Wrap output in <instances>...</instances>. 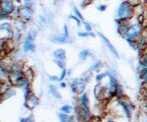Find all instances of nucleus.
<instances>
[{
  "label": "nucleus",
  "instance_id": "nucleus-29",
  "mask_svg": "<svg viewBox=\"0 0 147 122\" xmlns=\"http://www.w3.org/2000/svg\"><path fill=\"white\" fill-rule=\"evenodd\" d=\"M49 78H50L51 81H59V78H57L56 76H50Z\"/></svg>",
  "mask_w": 147,
  "mask_h": 122
},
{
  "label": "nucleus",
  "instance_id": "nucleus-5",
  "mask_svg": "<svg viewBox=\"0 0 147 122\" xmlns=\"http://www.w3.org/2000/svg\"><path fill=\"white\" fill-rule=\"evenodd\" d=\"M85 85H86V81H84L83 78H76L71 83V90H73V92L80 93L85 89Z\"/></svg>",
  "mask_w": 147,
  "mask_h": 122
},
{
  "label": "nucleus",
  "instance_id": "nucleus-13",
  "mask_svg": "<svg viewBox=\"0 0 147 122\" xmlns=\"http://www.w3.org/2000/svg\"><path fill=\"white\" fill-rule=\"evenodd\" d=\"M90 56H91V52H90L88 49H84V50L81 51L80 54H79L80 60H86V59H88V57H90Z\"/></svg>",
  "mask_w": 147,
  "mask_h": 122
},
{
  "label": "nucleus",
  "instance_id": "nucleus-28",
  "mask_svg": "<svg viewBox=\"0 0 147 122\" xmlns=\"http://www.w3.org/2000/svg\"><path fill=\"white\" fill-rule=\"evenodd\" d=\"M97 8H98L99 11H104L106 9V5H98Z\"/></svg>",
  "mask_w": 147,
  "mask_h": 122
},
{
  "label": "nucleus",
  "instance_id": "nucleus-35",
  "mask_svg": "<svg viewBox=\"0 0 147 122\" xmlns=\"http://www.w3.org/2000/svg\"><path fill=\"white\" fill-rule=\"evenodd\" d=\"M146 112H147V108H146Z\"/></svg>",
  "mask_w": 147,
  "mask_h": 122
},
{
  "label": "nucleus",
  "instance_id": "nucleus-4",
  "mask_svg": "<svg viewBox=\"0 0 147 122\" xmlns=\"http://www.w3.org/2000/svg\"><path fill=\"white\" fill-rule=\"evenodd\" d=\"M35 33L30 32L26 36L25 43H24V51L25 52H30V51H35Z\"/></svg>",
  "mask_w": 147,
  "mask_h": 122
},
{
  "label": "nucleus",
  "instance_id": "nucleus-31",
  "mask_svg": "<svg viewBox=\"0 0 147 122\" xmlns=\"http://www.w3.org/2000/svg\"><path fill=\"white\" fill-rule=\"evenodd\" d=\"M28 122H35L32 117H28Z\"/></svg>",
  "mask_w": 147,
  "mask_h": 122
},
{
  "label": "nucleus",
  "instance_id": "nucleus-3",
  "mask_svg": "<svg viewBox=\"0 0 147 122\" xmlns=\"http://www.w3.org/2000/svg\"><path fill=\"white\" fill-rule=\"evenodd\" d=\"M80 107H81V113L84 117L88 118L90 117V108H89V98L86 93L82 94L80 100Z\"/></svg>",
  "mask_w": 147,
  "mask_h": 122
},
{
  "label": "nucleus",
  "instance_id": "nucleus-24",
  "mask_svg": "<svg viewBox=\"0 0 147 122\" xmlns=\"http://www.w3.org/2000/svg\"><path fill=\"white\" fill-rule=\"evenodd\" d=\"M67 70L65 68H63L61 71V75H60V77H59V81H62V79L67 76Z\"/></svg>",
  "mask_w": 147,
  "mask_h": 122
},
{
  "label": "nucleus",
  "instance_id": "nucleus-8",
  "mask_svg": "<svg viewBox=\"0 0 147 122\" xmlns=\"http://www.w3.org/2000/svg\"><path fill=\"white\" fill-rule=\"evenodd\" d=\"M53 57L55 58V60H59V61H64L65 57H67V52L64 49H56L53 52Z\"/></svg>",
  "mask_w": 147,
  "mask_h": 122
},
{
  "label": "nucleus",
  "instance_id": "nucleus-25",
  "mask_svg": "<svg viewBox=\"0 0 147 122\" xmlns=\"http://www.w3.org/2000/svg\"><path fill=\"white\" fill-rule=\"evenodd\" d=\"M63 32H64V36L65 37H67V38H69V28H67V25H64V27H63Z\"/></svg>",
  "mask_w": 147,
  "mask_h": 122
},
{
  "label": "nucleus",
  "instance_id": "nucleus-11",
  "mask_svg": "<svg viewBox=\"0 0 147 122\" xmlns=\"http://www.w3.org/2000/svg\"><path fill=\"white\" fill-rule=\"evenodd\" d=\"M38 103H39V100H38V98L36 97V96H33V95H31V97L29 98V100H28L27 104H29L30 105L31 108H34V107H36L37 105H38Z\"/></svg>",
  "mask_w": 147,
  "mask_h": 122
},
{
  "label": "nucleus",
  "instance_id": "nucleus-18",
  "mask_svg": "<svg viewBox=\"0 0 147 122\" xmlns=\"http://www.w3.org/2000/svg\"><path fill=\"white\" fill-rule=\"evenodd\" d=\"M60 110H61V112L67 113V114H69V113L71 112V110H73V109H71V107L69 106V105H63V106L61 107V109H60Z\"/></svg>",
  "mask_w": 147,
  "mask_h": 122
},
{
  "label": "nucleus",
  "instance_id": "nucleus-15",
  "mask_svg": "<svg viewBox=\"0 0 147 122\" xmlns=\"http://www.w3.org/2000/svg\"><path fill=\"white\" fill-rule=\"evenodd\" d=\"M106 75H110L109 72H103V73H99L96 75V77H95V79H96L97 83H100L102 79H103L104 77H105Z\"/></svg>",
  "mask_w": 147,
  "mask_h": 122
},
{
  "label": "nucleus",
  "instance_id": "nucleus-14",
  "mask_svg": "<svg viewBox=\"0 0 147 122\" xmlns=\"http://www.w3.org/2000/svg\"><path fill=\"white\" fill-rule=\"evenodd\" d=\"M49 93L54 98H56V99H61V95L58 93V91L56 90V88H55L54 85H49Z\"/></svg>",
  "mask_w": 147,
  "mask_h": 122
},
{
  "label": "nucleus",
  "instance_id": "nucleus-16",
  "mask_svg": "<svg viewBox=\"0 0 147 122\" xmlns=\"http://www.w3.org/2000/svg\"><path fill=\"white\" fill-rule=\"evenodd\" d=\"M78 36L79 37H83V38H86V37H95V35L91 32H80L78 33Z\"/></svg>",
  "mask_w": 147,
  "mask_h": 122
},
{
  "label": "nucleus",
  "instance_id": "nucleus-30",
  "mask_svg": "<svg viewBox=\"0 0 147 122\" xmlns=\"http://www.w3.org/2000/svg\"><path fill=\"white\" fill-rule=\"evenodd\" d=\"M65 87H67V83L61 81V83H60V88H65Z\"/></svg>",
  "mask_w": 147,
  "mask_h": 122
},
{
  "label": "nucleus",
  "instance_id": "nucleus-17",
  "mask_svg": "<svg viewBox=\"0 0 147 122\" xmlns=\"http://www.w3.org/2000/svg\"><path fill=\"white\" fill-rule=\"evenodd\" d=\"M140 67L143 69H147V54L140 60Z\"/></svg>",
  "mask_w": 147,
  "mask_h": 122
},
{
  "label": "nucleus",
  "instance_id": "nucleus-23",
  "mask_svg": "<svg viewBox=\"0 0 147 122\" xmlns=\"http://www.w3.org/2000/svg\"><path fill=\"white\" fill-rule=\"evenodd\" d=\"M69 19H74L75 21H77V23H78V25H80V23H81V19H79L78 16L77 15H69Z\"/></svg>",
  "mask_w": 147,
  "mask_h": 122
},
{
  "label": "nucleus",
  "instance_id": "nucleus-12",
  "mask_svg": "<svg viewBox=\"0 0 147 122\" xmlns=\"http://www.w3.org/2000/svg\"><path fill=\"white\" fill-rule=\"evenodd\" d=\"M58 118H59L60 122H71V117L67 114V113L60 112L58 113Z\"/></svg>",
  "mask_w": 147,
  "mask_h": 122
},
{
  "label": "nucleus",
  "instance_id": "nucleus-1",
  "mask_svg": "<svg viewBox=\"0 0 147 122\" xmlns=\"http://www.w3.org/2000/svg\"><path fill=\"white\" fill-rule=\"evenodd\" d=\"M134 15V8L133 5L128 1H124L122 4L119 5V9H117V16H119V21H128L132 19Z\"/></svg>",
  "mask_w": 147,
  "mask_h": 122
},
{
  "label": "nucleus",
  "instance_id": "nucleus-2",
  "mask_svg": "<svg viewBox=\"0 0 147 122\" xmlns=\"http://www.w3.org/2000/svg\"><path fill=\"white\" fill-rule=\"evenodd\" d=\"M141 32H142V25H141V23H135L133 25H129L124 35V37L127 39V41L128 40H135L140 37Z\"/></svg>",
  "mask_w": 147,
  "mask_h": 122
},
{
  "label": "nucleus",
  "instance_id": "nucleus-21",
  "mask_svg": "<svg viewBox=\"0 0 147 122\" xmlns=\"http://www.w3.org/2000/svg\"><path fill=\"white\" fill-rule=\"evenodd\" d=\"M100 64H101L100 61H97V62H95L94 64L92 65L91 68H90V69H91V70H97V69H98L99 67H100Z\"/></svg>",
  "mask_w": 147,
  "mask_h": 122
},
{
  "label": "nucleus",
  "instance_id": "nucleus-10",
  "mask_svg": "<svg viewBox=\"0 0 147 122\" xmlns=\"http://www.w3.org/2000/svg\"><path fill=\"white\" fill-rule=\"evenodd\" d=\"M32 14H33V10L32 9H29L27 7H24L21 9V16L23 19H30L32 17Z\"/></svg>",
  "mask_w": 147,
  "mask_h": 122
},
{
  "label": "nucleus",
  "instance_id": "nucleus-19",
  "mask_svg": "<svg viewBox=\"0 0 147 122\" xmlns=\"http://www.w3.org/2000/svg\"><path fill=\"white\" fill-rule=\"evenodd\" d=\"M25 7L33 10V1L32 0H25Z\"/></svg>",
  "mask_w": 147,
  "mask_h": 122
},
{
  "label": "nucleus",
  "instance_id": "nucleus-7",
  "mask_svg": "<svg viewBox=\"0 0 147 122\" xmlns=\"http://www.w3.org/2000/svg\"><path fill=\"white\" fill-rule=\"evenodd\" d=\"M98 35L100 36L101 39H102V41H103V43H104V45L106 46V48H107L108 50H109L110 52H111V53H113V55L115 56V57L119 58V53H117V49H115V46H113V45L111 44V43H110L109 40H108L107 38H106L105 36H104V35L101 34V33H98Z\"/></svg>",
  "mask_w": 147,
  "mask_h": 122
},
{
  "label": "nucleus",
  "instance_id": "nucleus-20",
  "mask_svg": "<svg viewBox=\"0 0 147 122\" xmlns=\"http://www.w3.org/2000/svg\"><path fill=\"white\" fill-rule=\"evenodd\" d=\"M140 76H141V78H142L143 81L147 83V69H143L142 71H141Z\"/></svg>",
  "mask_w": 147,
  "mask_h": 122
},
{
  "label": "nucleus",
  "instance_id": "nucleus-33",
  "mask_svg": "<svg viewBox=\"0 0 147 122\" xmlns=\"http://www.w3.org/2000/svg\"><path fill=\"white\" fill-rule=\"evenodd\" d=\"M16 2H18V3H21V2H22L21 0H16Z\"/></svg>",
  "mask_w": 147,
  "mask_h": 122
},
{
  "label": "nucleus",
  "instance_id": "nucleus-32",
  "mask_svg": "<svg viewBox=\"0 0 147 122\" xmlns=\"http://www.w3.org/2000/svg\"><path fill=\"white\" fill-rule=\"evenodd\" d=\"M20 122H28V118H22Z\"/></svg>",
  "mask_w": 147,
  "mask_h": 122
},
{
  "label": "nucleus",
  "instance_id": "nucleus-27",
  "mask_svg": "<svg viewBox=\"0 0 147 122\" xmlns=\"http://www.w3.org/2000/svg\"><path fill=\"white\" fill-rule=\"evenodd\" d=\"M56 63H57V65L60 67V68H62V69L64 68V62H63V61H59V60H56Z\"/></svg>",
  "mask_w": 147,
  "mask_h": 122
},
{
  "label": "nucleus",
  "instance_id": "nucleus-6",
  "mask_svg": "<svg viewBox=\"0 0 147 122\" xmlns=\"http://www.w3.org/2000/svg\"><path fill=\"white\" fill-rule=\"evenodd\" d=\"M16 10V7L12 2V0H2V5H1V11L6 12L10 14Z\"/></svg>",
  "mask_w": 147,
  "mask_h": 122
},
{
  "label": "nucleus",
  "instance_id": "nucleus-9",
  "mask_svg": "<svg viewBox=\"0 0 147 122\" xmlns=\"http://www.w3.org/2000/svg\"><path fill=\"white\" fill-rule=\"evenodd\" d=\"M50 40L53 43H58V44H65V43H69V38L65 37L64 35H57V36H52Z\"/></svg>",
  "mask_w": 147,
  "mask_h": 122
},
{
  "label": "nucleus",
  "instance_id": "nucleus-26",
  "mask_svg": "<svg viewBox=\"0 0 147 122\" xmlns=\"http://www.w3.org/2000/svg\"><path fill=\"white\" fill-rule=\"evenodd\" d=\"M75 13H76V15H77V16H78V17H79V19H81V21H83V19H83V16H82V14H81V12H80V11H79V10H78V9H77V8H75Z\"/></svg>",
  "mask_w": 147,
  "mask_h": 122
},
{
  "label": "nucleus",
  "instance_id": "nucleus-34",
  "mask_svg": "<svg viewBox=\"0 0 147 122\" xmlns=\"http://www.w3.org/2000/svg\"><path fill=\"white\" fill-rule=\"evenodd\" d=\"M107 122H113V121H111V120H109V121H107Z\"/></svg>",
  "mask_w": 147,
  "mask_h": 122
},
{
  "label": "nucleus",
  "instance_id": "nucleus-22",
  "mask_svg": "<svg viewBox=\"0 0 147 122\" xmlns=\"http://www.w3.org/2000/svg\"><path fill=\"white\" fill-rule=\"evenodd\" d=\"M84 27H85V29H86V32H91L92 31V25H90L89 23H87V21L84 23Z\"/></svg>",
  "mask_w": 147,
  "mask_h": 122
}]
</instances>
